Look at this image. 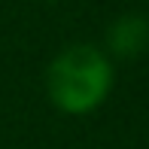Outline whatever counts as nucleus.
Instances as JSON below:
<instances>
[{
    "label": "nucleus",
    "mask_w": 149,
    "mask_h": 149,
    "mask_svg": "<svg viewBox=\"0 0 149 149\" xmlns=\"http://www.w3.org/2000/svg\"><path fill=\"white\" fill-rule=\"evenodd\" d=\"M46 88L58 110L70 116L97 110L113 88V64L97 46H67L49 64Z\"/></svg>",
    "instance_id": "1"
},
{
    "label": "nucleus",
    "mask_w": 149,
    "mask_h": 149,
    "mask_svg": "<svg viewBox=\"0 0 149 149\" xmlns=\"http://www.w3.org/2000/svg\"><path fill=\"white\" fill-rule=\"evenodd\" d=\"M107 46L119 58H137L149 49V18L143 15H122L107 31Z\"/></svg>",
    "instance_id": "2"
}]
</instances>
